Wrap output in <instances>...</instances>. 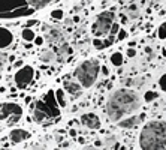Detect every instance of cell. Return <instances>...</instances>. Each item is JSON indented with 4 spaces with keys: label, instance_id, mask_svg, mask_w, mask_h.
<instances>
[{
    "label": "cell",
    "instance_id": "cell-1",
    "mask_svg": "<svg viewBox=\"0 0 166 150\" xmlns=\"http://www.w3.org/2000/svg\"><path fill=\"white\" fill-rule=\"evenodd\" d=\"M142 105L141 95L130 89L115 90L106 104V114L111 122H120L138 111Z\"/></svg>",
    "mask_w": 166,
    "mask_h": 150
},
{
    "label": "cell",
    "instance_id": "cell-2",
    "mask_svg": "<svg viewBox=\"0 0 166 150\" xmlns=\"http://www.w3.org/2000/svg\"><path fill=\"white\" fill-rule=\"evenodd\" d=\"M141 149H166V122L147 123L139 137Z\"/></svg>",
    "mask_w": 166,
    "mask_h": 150
},
{
    "label": "cell",
    "instance_id": "cell-3",
    "mask_svg": "<svg viewBox=\"0 0 166 150\" xmlns=\"http://www.w3.org/2000/svg\"><path fill=\"white\" fill-rule=\"evenodd\" d=\"M100 74V65L97 63V60L90 59L82 62L76 69H75V78L78 80V83H81L82 87L88 89L97 81Z\"/></svg>",
    "mask_w": 166,
    "mask_h": 150
},
{
    "label": "cell",
    "instance_id": "cell-4",
    "mask_svg": "<svg viewBox=\"0 0 166 150\" xmlns=\"http://www.w3.org/2000/svg\"><path fill=\"white\" fill-rule=\"evenodd\" d=\"M114 23V14L112 12H102L99 14L96 20L93 21L92 26V33L96 38H102L108 35Z\"/></svg>",
    "mask_w": 166,
    "mask_h": 150
},
{
    "label": "cell",
    "instance_id": "cell-5",
    "mask_svg": "<svg viewBox=\"0 0 166 150\" xmlns=\"http://www.w3.org/2000/svg\"><path fill=\"white\" fill-rule=\"evenodd\" d=\"M32 80H33V69L30 66L21 68L18 72H17V75H15V83H17V86H19V87L27 86Z\"/></svg>",
    "mask_w": 166,
    "mask_h": 150
},
{
    "label": "cell",
    "instance_id": "cell-6",
    "mask_svg": "<svg viewBox=\"0 0 166 150\" xmlns=\"http://www.w3.org/2000/svg\"><path fill=\"white\" fill-rule=\"evenodd\" d=\"M81 123L88 129H99L100 128V119L94 112H85L81 116Z\"/></svg>",
    "mask_w": 166,
    "mask_h": 150
},
{
    "label": "cell",
    "instance_id": "cell-7",
    "mask_svg": "<svg viewBox=\"0 0 166 150\" xmlns=\"http://www.w3.org/2000/svg\"><path fill=\"white\" fill-rule=\"evenodd\" d=\"M29 137H30V134H29L27 131H24V129H14V131H11V134H9L11 141L15 143V144H18V143H21V141L27 140Z\"/></svg>",
    "mask_w": 166,
    "mask_h": 150
},
{
    "label": "cell",
    "instance_id": "cell-8",
    "mask_svg": "<svg viewBox=\"0 0 166 150\" xmlns=\"http://www.w3.org/2000/svg\"><path fill=\"white\" fill-rule=\"evenodd\" d=\"M45 38L50 41V42H55V41H60L63 38V33L58 27H48L47 32H45Z\"/></svg>",
    "mask_w": 166,
    "mask_h": 150
},
{
    "label": "cell",
    "instance_id": "cell-9",
    "mask_svg": "<svg viewBox=\"0 0 166 150\" xmlns=\"http://www.w3.org/2000/svg\"><path fill=\"white\" fill-rule=\"evenodd\" d=\"M138 122H141V117L132 114V116H129V119H123V120H120V128H123V129L133 128V126L138 125Z\"/></svg>",
    "mask_w": 166,
    "mask_h": 150
},
{
    "label": "cell",
    "instance_id": "cell-10",
    "mask_svg": "<svg viewBox=\"0 0 166 150\" xmlns=\"http://www.w3.org/2000/svg\"><path fill=\"white\" fill-rule=\"evenodd\" d=\"M64 92L71 95H78L81 92V83H74V81H66L64 83Z\"/></svg>",
    "mask_w": 166,
    "mask_h": 150
},
{
    "label": "cell",
    "instance_id": "cell-11",
    "mask_svg": "<svg viewBox=\"0 0 166 150\" xmlns=\"http://www.w3.org/2000/svg\"><path fill=\"white\" fill-rule=\"evenodd\" d=\"M11 41H12L11 33H9L8 30H5V29H0V48H3V47L9 45V44H11Z\"/></svg>",
    "mask_w": 166,
    "mask_h": 150
},
{
    "label": "cell",
    "instance_id": "cell-12",
    "mask_svg": "<svg viewBox=\"0 0 166 150\" xmlns=\"http://www.w3.org/2000/svg\"><path fill=\"white\" fill-rule=\"evenodd\" d=\"M109 62L114 65V66H121L123 62H124V56H123V53H120V51L112 53V54L109 56Z\"/></svg>",
    "mask_w": 166,
    "mask_h": 150
},
{
    "label": "cell",
    "instance_id": "cell-13",
    "mask_svg": "<svg viewBox=\"0 0 166 150\" xmlns=\"http://www.w3.org/2000/svg\"><path fill=\"white\" fill-rule=\"evenodd\" d=\"M21 36H22V39H24V41H35V33H33V30H32V29H29V27H27V29H24V30H22V32H21Z\"/></svg>",
    "mask_w": 166,
    "mask_h": 150
},
{
    "label": "cell",
    "instance_id": "cell-14",
    "mask_svg": "<svg viewBox=\"0 0 166 150\" xmlns=\"http://www.w3.org/2000/svg\"><path fill=\"white\" fill-rule=\"evenodd\" d=\"M126 15H127V18L135 20V18H138L139 11H138V8H136V6H130V8H127V11H126Z\"/></svg>",
    "mask_w": 166,
    "mask_h": 150
},
{
    "label": "cell",
    "instance_id": "cell-15",
    "mask_svg": "<svg viewBox=\"0 0 166 150\" xmlns=\"http://www.w3.org/2000/svg\"><path fill=\"white\" fill-rule=\"evenodd\" d=\"M33 8H43V6H47L48 3H51L53 0H27Z\"/></svg>",
    "mask_w": 166,
    "mask_h": 150
},
{
    "label": "cell",
    "instance_id": "cell-16",
    "mask_svg": "<svg viewBox=\"0 0 166 150\" xmlns=\"http://www.w3.org/2000/svg\"><path fill=\"white\" fill-rule=\"evenodd\" d=\"M40 57H42V60H45V62H53L57 56H55L53 51L47 50V51H43V53H42V56H40Z\"/></svg>",
    "mask_w": 166,
    "mask_h": 150
},
{
    "label": "cell",
    "instance_id": "cell-17",
    "mask_svg": "<svg viewBox=\"0 0 166 150\" xmlns=\"http://www.w3.org/2000/svg\"><path fill=\"white\" fill-rule=\"evenodd\" d=\"M63 93H64V92H63V90H57V96H58V102H60V105H61V107H64V105H66V101H64V98H63Z\"/></svg>",
    "mask_w": 166,
    "mask_h": 150
},
{
    "label": "cell",
    "instance_id": "cell-18",
    "mask_svg": "<svg viewBox=\"0 0 166 150\" xmlns=\"http://www.w3.org/2000/svg\"><path fill=\"white\" fill-rule=\"evenodd\" d=\"M159 38L160 39H165L166 38V23L163 26H160V29H159Z\"/></svg>",
    "mask_w": 166,
    "mask_h": 150
},
{
    "label": "cell",
    "instance_id": "cell-19",
    "mask_svg": "<svg viewBox=\"0 0 166 150\" xmlns=\"http://www.w3.org/2000/svg\"><path fill=\"white\" fill-rule=\"evenodd\" d=\"M159 86L162 87V90H165V92H166V74L163 75L162 78H160V81H159Z\"/></svg>",
    "mask_w": 166,
    "mask_h": 150
},
{
    "label": "cell",
    "instance_id": "cell-20",
    "mask_svg": "<svg viewBox=\"0 0 166 150\" xmlns=\"http://www.w3.org/2000/svg\"><path fill=\"white\" fill-rule=\"evenodd\" d=\"M61 14H63V12H61L60 9H58V11H54V12H53V18L61 20V18H63V15H61Z\"/></svg>",
    "mask_w": 166,
    "mask_h": 150
},
{
    "label": "cell",
    "instance_id": "cell-21",
    "mask_svg": "<svg viewBox=\"0 0 166 150\" xmlns=\"http://www.w3.org/2000/svg\"><path fill=\"white\" fill-rule=\"evenodd\" d=\"M145 99H148V101H151L153 98H157V93H153V92H148V93H145V96H144Z\"/></svg>",
    "mask_w": 166,
    "mask_h": 150
},
{
    "label": "cell",
    "instance_id": "cell-22",
    "mask_svg": "<svg viewBox=\"0 0 166 150\" xmlns=\"http://www.w3.org/2000/svg\"><path fill=\"white\" fill-rule=\"evenodd\" d=\"M67 53H71V48L69 47H61L60 48V54H67Z\"/></svg>",
    "mask_w": 166,
    "mask_h": 150
},
{
    "label": "cell",
    "instance_id": "cell-23",
    "mask_svg": "<svg viewBox=\"0 0 166 150\" xmlns=\"http://www.w3.org/2000/svg\"><path fill=\"white\" fill-rule=\"evenodd\" d=\"M35 42H36V45H42L43 44V38H35Z\"/></svg>",
    "mask_w": 166,
    "mask_h": 150
},
{
    "label": "cell",
    "instance_id": "cell-24",
    "mask_svg": "<svg viewBox=\"0 0 166 150\" xmlns=\"http://www.w3.org/2000/svg\"><path fill=\"white\" fill-rule=\"evenodd\" d=\"M129 51H130V53H127V56H130V57L135 56V50H129Z\"/></svg>",
    "mask_w": 166,
    "mask_h": 150
}]
</instances>
